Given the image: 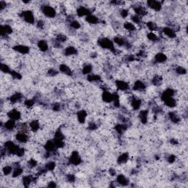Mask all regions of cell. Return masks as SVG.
Here are the masks:
<instances>
[{
  "mask_svg": "<svg viewBox=\"0 0 188 188\" xmlns=\"http://www.w3.org/2000/svg\"><path fill=\"white\" fill-rule=\"evenodd\" d=\"M98 45L101 48L109 50V51H111L114 54H116V52H117V49L115 47L113 41L108 38L103 37L99 38L98 40Z\"/></svg>",
  "mask_w": 188,
  "mask_h": 188,
  "instance_id": "1",
  "label": "cell"
},
{
  "mask_svg": "<svg viewBox=\"0 0 188 188\" xmlns=\"http://www.w3.org/2000/svg\"><path fill=\"white\" fill-rule=\"evenodd\" d=\"M5 150L6 151L7 154L9 156H15L18 152L20 146L15 143L13 141L8 140L4 143Z\"/></svg>",
  "mask_w": 188,
  "mask_h": 188,
  "instance_id": "2",
  "label": "cell"
},
{
  "mask_svg": "<svg viewBox=\"0 0 188 188\" xmlns=\"http://www.w3.org/2000/svg\"><path fill=\"white\" fill-rule=\"evenodd\" d=\"M21 18H23V20L27 24H34L35 22V18L34 13L32 11L29 10H24L20 14Z\"/></svg>",
  "mask_w": 188,
  "mask_h": 188,
  "instance_id": "3",
  "label": "cell"
},
{
  "mask_svg": "<svg viewBox=\"0 0 188 188\" xmlns=\"http://www.w3.org/2000/svg\"><path fill=\"white\" fill-rule=\"evenodd\" d=\"M41 12L46 18H54L57 15L56 10L50 5H43V6H41Z\"/></svg>",
  "mask_w": 188,
  "mask_h": 188,
  "instance_id": "4",
  "label": "cell"
},
{
  "mask_svg": "<svg viewBox=\"0 0 188 188\" xmlns=\"http://www.w3.org/2000/svg\"><path fill=\"white\" fill-rule=\"evenodd\" d=\"M69 164L72 165H79L82 163V159L81 156L79 155V152L76 151H72L71 153L70 157L69 159Z\"/></svg>",
  "mask_w": 188,
  "mask_h": 188,
  "instance_id": "5",
  "label": "cell"
},
{
  "mask_svg": "<svg viewBox=\"0 0 188 188\" xmlns=\"http://www.w3.org/2000/svg\"><path fill=\"white\" fill-rule=\"evenodd\" d=\"M15 140L18 143H27L29 141V135H28V132L18 131L15 135Z\"/></svg>",
  "mask_w": 188,
  "mask_h": 188,
  "instance_id": "6",
  "label": "cell"
},
{
  "mask_svg": "<svg viewBox=\"0 0 188 188\" xmlns=\"http://www.w3.org/2000/svg\"><path fill=\"white\" fill-rule=\"evenodd\" d=\"M130 105H131V107L133 110H138L141 107V105H142V100L137 96H132L130 98Z\"/></svg>",
  "mask_w": 188,
  "mask_h": 188,
  "instance_id": "7",
  "label": "cell"
},
{
  "mask_svg": "<svg viewBox=\"0 0 188 188\" xmlns=\"http://www.w3.org/2000/svg\"><path fill=\"white\" fill-rule=\"evenodd\" d=\"M7 116H8L9 119L14 120V121H19L22 118V112L18 110V109H10L9 112L7 113Z\"/></svg>",
  "mask_w": 188,
  "mask_h": 188,
  "instance_id": "8",
  "label": "cell"
},
{
  "mask_svg": "<svg viewBox=\"0 0 188 188\" xmlns=\"http://www.w3.org/2000/svg\"><path fill=\"white\" fill-rule=\"evenodd\" d=\"M13 49L19 54H22V55H27L30 52L29 47L24 44L15 45V46L13 47Z\"/></svg>",
  "mask_w": 188,
  "mask_h": 188,
  "instance_id": "9",
  "label": "cell"
},
{
  "mask_svg": "<svg viewBox=\"0 0 188 188\" xmlns=\"http://www.w3.org/2000/svg\"><path fill=\"white\" fill-rule=\"evenodd\" d=\"M113 43L117 44L118 46H125V47H129L130 46V43L127 41L126 39H125L124 38L121 37V36H116L114 38H113Z\"/></svg>",
  "mask_w": 188,
  "mask_h": 188,
  "instance_id": "10",
  "label": "cell"
},
{
  "mask_svg": "<svg viewBox=\"0 0 188 188\" xmlns=\"http://www.w3.org/2000/svg\"><path fill=\"white\" fill-rule=\"evenodd\" d=\"M115 84H116V88H117V89L121 90V91H126V90H128L130 88L129 83L122 79L116 80Z\"/></svg>",
  "mask_w": 188,
  "mask_h": 188,
  "instance_id": "11",
  "label": "cell"
},
{
  "mask_svg": "<svg viewBox=\"0 0 188 188\" xmlns=\"http://www.w3.org/2000/svg\"><path fill=\"white\" fill-rule=\"evenodd\" d=\"M36 179H37V177L33 176L32 175L24 176L22 179V184H23L24 187H28L31 184L35 182Z\"/></svg>",
  "mask_w": 188,
  "mask_h": 188,
  "instance_id": "12",
  "label": "cell"
},
{
  "mask_svg": "<svg viewBox=\"0 0 188 188\" xmlns=\"http://www.w3.org/2000/svg\"><path fill=\"white\" fill-rule=\"evenodd\" d=\"M43 148H44L45 151H48L49 153H55L56 152L57 148L56 147V145H55V142H54V140H49L46 142V143L44 144L43 146Z\"/></svg>",
  "mask_w": 188,
  "mask_h": 188,
  "instance_id": "13",
  "label": "cell"
},
{
  "mask_svg": "<svg viewBox=\"0 0 188 188\" xmlns=\"http://www.w3.org/2000/svg\"><path fill=\"white\" fill-rule=\"evenodd\" d=\"M16 126L17 123H15V121L9 119L7 121H5L4 125H2V128H4L6 132H12L15 129H16Z\"/></svg>",
  "mask_w": 188,
  "mask_h": 188,
  "instance_id": "14",
  "label": "cell"
},
{
  "mask_svg": "<svg viewBox=\"0 0 188 188\" xmlns=\"http://www.w3.org/2000/svg\"><path fill=\"white\" fill-rule=\"evenodd\" d=\"M147 5L149 8L151 10H154V11H159L162 9V3L159 1H155V0H150V1H148Z\"/></svg>",
  "mask_w": 188,
  "mask_h": 188,
  "instance_id": "15",
  "label": "cell"
},
{
  "mask_svg": "<svg viewBox=\"0 0 188 188\" xmlns=\"http://www.w3.org/2000/svg\"><path fill=\"white\" fill-rule=\"evenodd\" d=\"M13 28L9 25V24H5L2 25L0 28V33H1L2 38H5L9 35L13 33Z\"/></svg>",
  "mask_w": 188,
  "mask_h": 188,
  "instance_id": "16",
  "label": "cell"
},
{
  "mask_svg": "<svg viewBox=\"0 0 188 188\" xmlns=\"http://www.w3.org/2000/svg\"><path fill=\"white\" fill-rule=\"evenodd\" d=\"M92 11L89 8H86L85 6H79V8L76 9V15L78 17H83V16H88L91 14Z\"/></svg>",
  "mask_w": 188,
  "mask_h": 188,
  "instance_id": "17",
  "label": "cell"
},
{
  "mask_svg": "<svg viewBox=\"0 0 188 188\" xmlns=\"http://www.w3.org/2000/svg\"><path fill=\"white\" fill-rule=\"evenodd\" d=\"M23 94L19 93V92H16V93L12 94L9 97V99H8V100H9L10 103L16 104L20 102L22 100V99H23Z\"/></svg>",
  "mask_w": 188,
  "mask_h": 188,
  "instance_id": "18",
  "label": "cell"
},
{
  "mask_svg": "<svg viewBox=\"0 0 188 188\" xmlns=\"http://www.w3.org/2000/svg\"><path fill=\"white\" fill-rule=\"evenodd\" d=\"M162 32H163L164 35L169 38H171V39L172 38H175L176 37V32L173 30V29L172 28V27H163V29H162Z\"/></svg>",
  "mask_w": 188,
  "mask_h": 188,
  "instance_id": "19",
  "label": "cell"
},
{
  "mask_svg": "<svg viewBox=\"0 0 188 188\" xmlns=\"http://www.w3.org/2000/svg\"><path fill=\"white\" fill-rule=\"evenodd\" d=\"M134 90L137 92H143L146 89V85L145 82H143L141 80H137L134 82L133 87H132Z\"/></svg>",
  "mask_w": 188,
  "mask_h": 188,
  "instance_id": "20",
  "label": "cell"
},
{
  "mask_svg": "<svg viewBox=\"0 0 188 188\" xmlns=\"http://www.w3.org/2000/svg\"><path fill=\"white\" fill-rule=\"evenodd\" d=\"M87 117H88V112L85 109H81V110H79L76 113V118L78 120V122L79 123H85V121H86Z\"/></svg>",
  "mask_w": 188,
  "mask_h": 188,
  "instance_id": "21",
  "label": "cell"
},
{
  "mask_svg": "<svg viewBox=\"0 0 188 188\" xmlns=\"http://www.w3.org/2000/svg\"><path fill=\"white\" fill-rule=\"evenodd\" d=\"M168 60V57L163 52H159V53H156L155 56L154 57V60L156 63H164L167 61Z\"/></svg>",
  "mask_w": 188,
  "mask_h": 188,
  "instance_id": "22",
  "label": "cell"
},
{
  "mask_svg": "<svg viewBox=\"0 0 188 188\" xmlns=\"http://www.w3.org/2000/svg\"><path fill=\"white\" fill-rule=\"evenodd\" d=\"M59 71L69 76H71L73 75V71L71 69V68L65 63L60 64V66H59Z\"/></svg>",
  "mask_w": 188,
  "mask_h": 188,
  "instance_id": "23",
  "label": "cell"
},
{
  "mask_svg": "<svg viewBox=\"0 0 188 188\" xmlns=\"http://www.w3.org/2000/svg\"><path fill=\"white\" fill-rule=\"evenodd\" d=\"M102 99L105 103H112L113 100V94L109 90H104L102 94Z\"/></svg>",
  "mask_w": 188,
  "mask_h": 188,
  "instance_id": "24",
  "label": "cell"
},
{
  "mask_svg": "<svg viewBox=\"0 0 188 188\" xmlns=\"http://www.w3.org/2000/svg\"><path fill=\"white\" fill-rule=\"evenodd\" d=\"M139 118H140V122L143 124H146L149 121V110L148 109H143L139 112Z\"/></svg>",
  "mask_w": 188,
  "mask_h": 188,
  "instance_id": "25",
  "label": "cell"
},
{
  "mask_svg": "<svg viewBox=\"0 0 188 188\" xmlns=\"http://www.w3.org/2000/svg\"><path fill=\"white\" fill-rule=\"evenodd\" d=\"M116 183L121 186H127L129 184V181L123 174H119L116 177Z\"/></svg>",
  "mask_w": 188,
  "mask_h": 188,
  "instance_id": "26",
  "label": "cell"
},
{
  "mask_svg": "<svg viewBox=\"0 0 188 188\" xmlns=\"http://www.w3.org/2000/svg\"><path fill=\"white\" fill-rule=\"evenodd\" d=\"M134 11H135V15H137L141 17L147 15L148 13L147 10L142 5H136V6L134 7Z\"/></svg>",
  "mask_w": 188,
  "mask_h": 188,
  "instance_id": "27",
  "label": "cell"
},
{
  "mask_svg": "<svg viewBox=\"0 0 188 188\" xmlns=\"http://www.w3.org/2000/svg\"><path fill=\"white\" fill-rule=\"evenodd\" d=\"M29 128L31 132H37L40 129V128H41V123H40L38 120H32L29 123Z\"/></svg>",
  "mask_w": 188,
  "mask_h": 188,
  "instance_id": "28",
  "label": "cell"
},
{
  "mask_svg": "<svg viewBox=\"0 0 188 188\" xmlns=\"http://www.w3.org/2000/svg\"><path fill=\"white\" fill-rule=\"evenodd\" d=\"M37 46L38 49L42 52H46L49 50V44L46 40H40L38 41Z\"/></svg>",
  "mask_w": 188,
  "mask_h": 188,
  "instance_id": "29",
  "label": "cell"
},
{
  "mask_svg": "<svg viewBox=\"0 0 188 188\" xmlns=\"http://www.w3.org/2000/svg\"><path fill=\"white\" fill-rule=\"evenodd\" d=\"M163 102H164V104L167 107H170V108H173V107H176L177 105L176 99L174 98V97H168V98L164 99Z\"/></svg>",
  "mask_w": 188,
  "mask_h": 188,
  "instance_id": "30",
  "label": "cell"
},
{
  "mask_svg": "<svg viewBox=\"0 0 188 188\" xmlns=\"http://www.w3.org/2000/svg\"><path fill=\"white\" fill-rule=\"evenodd\" d=\"M64 55L67 57H71V56H74V55H76L77 54V49L75 48L74 46H69L64 49Z\"/></svg>",
  "mask_w": 188,
  "mask_h": 188,
  "instance_id": "31",
  "label": "cell"
},
{
  "mask_svg": "<svg viewBox=\"0 0 188 188\" xmlns=\"http://www.w3.org/2000/svg\"><path fill=\"white\" fill-rule=\"evenodd\" d=\"M129 159V153H122V154L118 156L117 159V163L119 165L125 164V163L128 162Z\"/></svg>",
  "mask_w": 188,
  "mask_h": 188,
  "instance_id": "32",
  "label": "cell"
},
{
  "mask_svg": "<svg viewBox=\"0 0 188 188\" xmlns=\"http://www.w3.org/2000/svg\"><path fill=\"white\" fill-rule=\"evenodd\" d=\"M85 22L90 24L96 25V24H99V22H100V20H99V18L96 16V15L90 14L89 15H88V16L85 17Z\"/></svg>",
  "mask_w": 188,
  "mask_h": 188,
  "instance_id": "33",
  "label": "cell"
},
{
  "mask_svg": "<svg viewBox=\"0 0 188 188\" xmlns=\"http://www.w3.org/2000/svg\"><path fill=\"white\" fill-rule=\"evenodd\" d=\"M168 118L170 120L171 122H173V123H178L180 122L181 118L179 116V115L177 114L176 112H174V111H171V112H169L168 114Z\"/></svg>",
  "mask_w": 188,
  "mask_h": 188,
  "instance_id": "34",
  "label": "cell"
},
{
  "mask_svg": "<svg viewBox=\"0 0 188 188\" xmlns=\"http://www.w3.org/2000/svg\"><path fill=\"white\" fill-rule=\"evenodd\" d=\"M24 173V169L20 166V165H16L13 168V173H12V177L13 178H18V177L22 176Z\"/></svg>",
  "mask_w": 188,
  "mask_h": 188,
  "instance_id": "35",
  "label": "cell"
},
{
  "mask_svg": "<svg viewBox=\"0 0 188 188\" xmlns=\"http://www.w3.org/2000/svg\"><path fill=\"white\" fill-rule=\"evenodd\" d=\"M87 80L90 82H100L102 81V77L98 74H90L87 75Z\"/></svg>",
  "mask_w": 188,
  "mask_h": 188,
  "instance_id": "36",
  "label": "cell"
},
{
  "mask_svg": "<svg viewBox=\"0 0 188 188\" xmlns=\"http://www.w3.org/2000/svg\"><path fill=\"white\" fill-rule=\"evenodd\" d=\"M115 129H116V131L117 132V133L119 134V135H122L127 129V125L126 123H118V124H116V126H115Z\"/></svg>",
  "mask_w": 188,
  "mask_h": 188,
  "instance_id": "37",
  "label": "cell"
},
{
  "mask_svg": "<svg viewBox=\"0 0 188 188\" xmlns=\"http://www.w3.org/2000/svg\"><path fill=\"white\" fill-rule=\"evenodd\" d=\"M123 28H124L127 32H133L136 30V26L132 22H126L123 24Z\"/></svg>",
  "mask_w": 188,
  "mask_h": 188,
  "instance_id": "38",
  "label": "cell"
},
{
  "mask_svg": "<svg viewBox=\"0 0 188 188\" xmlns=\"http://www.w3.org/2000/svg\"><path fill=\"white\" fill-rule=\"evenodd\" d=\"M92 71H93V65L91 64H85L83 65L82 69V73L85 75H88L91 74Z\"/></svg>",
  "mask_w": 188,
  "mask_h": 188,
  "instance_id": "39",
  "label": "cell"
},
{
  "mask_svg": "<svg viewBox=\"0 0 188 188\" xmlns=\"http://www.w3.org/2000/svg\"><path fill=\"white\" fill-rule=\"evenodd\" d=\"M163 82V77L160 75H155L151 79V83L155 86H159Z\"/></svg>",
  "mask_w": 188,
  "mask_h": 188,
  "instance_id": "40",
  "label": "cell"
},
{
  "mask_svg": "<svg viewBox=\"0 0 188 188\" xmlns=\"http://www.w3.org/2000/svg\"><path fill=\"white\" fill-rule=\"evenodd\" d=\"M146 27H147V28L149 29L151 32H154L155 31H157L158 29L157 24L153 22H148L147 23H146Z\"/></svg>",
  "mask_w": 188,
  "mask_h": 188,
  "instance_id": "41",
  "label": "cell"
},
{
  "mask_svg": "<svg viewBox=\"0 0 188 188\" xmlns=\"http://www.w3.org/2000/svg\"><path fill=\"white\" fill-rule=\"evenodd\" d=\"M35 100L34 99H28L24 102V107L27 109H31L35 105Z\"/></svg>",
  "mask_w": 188,
  "mask_h": 188,
  "instance_id": "42",
  "label": "cell"
},
{
  "mask_svg": "<svg viewBox=\"0 0 188 188\" xmlns=\"http://www.w3.org/2000/svg\"><path fill=\"white\" fill-rule=\"evenodd\" d=\"M113 94V100L112 104L114 107H119L121 105V102H120V97L117 93H112Z\"/></svg>",
  "mask_w": 188,
  "mask_h": 188,
  "instance_id": "43",
  "label": "cell"
},
{
  "mask_svg": "<svg viewBox=\"0 0 188 188\" xmlns=\"http://www.w3.org/2000/svg\"><path fill=\"white\" fill-rule=\"evenodd\" d=\"M56 163L55 161H49L46 163L44 167L48 171H53L55 169V168H56Z\"/></svg>",
  "mask_w": 188,
  "mask_h": 188,
  "instance_id": "44",
  "label": "cell"
},
{
  "mask_svg": "<svg viewBox=\"0 0 188 188\" xmlns=\"http://www.w3.org/2000/svg\"><path fill=\"white\" fill-rule=\"evenodd\" d=\"M13 166L6 165L3 167L2 170V173L4 174L5 176H6L10 175V174H11L12 173H13Z\"/></svg>",
  "mask_w": 188,
  "mask_h": 188,
  "instance_id": "45",
  "label": "cell"
},
{
  "mask_svg": "<svg viewBox=\"0 0 188 188\" xmlns=\"http://www.w3.org/2000/svg\"><path fill=\"white\" fill-rule=\"evenodd\" d=\"M131 21L134 24L140 25L141 23H142V17L137 15H133L131 16Z\"/></svg>",
  "mask_w": 188,
  "mask_h": 188,
  "instance_id": "46",
  "label": "cell"
},
{
  "mask_svg": "<svg viewBox=\"0 0 188 188\" xmlns=\"http://www.w3.org/2000/svg\"><path fill=\"white\" fill-rule=\"evenodd\" d=\"M147 38L149 41H152V42H156V41H158L159 40V38L156 35L155 33L153 32L147 33Z\"/></svg>",
  "mask_w": 188,
  "mask_h": 188,
  "instance_id": "47",
  "label": "cell"
},
{
  "mask_svg": "<svg viewBox=\"0 0 188 188\" xmlns=\"http://www.w3.org/2000/svg\"><path fill=\"white\" fill-rule=\"evenodd\" d=\"M37 165H38L37 160L35 159H33V158H31V159H28V161H27V168H30V169L35 168V167L37 166Z\"/></svg>",
  "mask_w": 188,
  "mask_h": 188,
  "instance_id": "48",
  "label": "cell"
},
{
  "mask_svg": "<svg viewBox=\"0 0 188 188\" xmlns=\"http://www.w3.org/2000/svg\"><path fill=\"white\" fill-rule=\"evenodd\" d=\"M174 71H175V72L176 73V74H179V75H184V74H187V70H186L185 68H184L183 66H176V67L175 68V69H174Z\"/></svg>",
  "mask_w": 188,
  "mask_h": 188,
  "instance_id": "49",
  "label": "cell"
},
{
  "mask_svg": "<svg viewBox=\"0 0 188 188\" xmlns=\"http://www.w3.org/2000/svg\"><path fill=\"white\" fill-rule=\"evenodd\" d=\"M55 39H56L59 43H62L66 42V41H67V40H68V38H67V36L65 35L60 33V34L57 35Z\"/></svg>",
  "mask_w": 188,
  "mask_h": 188,
  "instance_id": "50",
  "label": "cell"
},
{
  "mask_svg": "<svg viewBox=\"0 0 188 188\" xmlns=\"http://www.w3.org/2000/svg\"><path fill=\"white\" fill-rule=\"evenodd\" d=\"M11 71L12 70L10 69V68L7 64L3 63V62L1 64V71L3 74H10Z\"/></svg>",
  "mask_w": 188,
  "mask_h": 188,
  "instance_id": "51",
  "label": "cell"
},
{
  "mask_svg": "<svg viewBox=\"0 0 188 188\" xmlns=\"http://www.w3.org/2000/svg\"><path fill=\"white\" fill-rule=\"evenodd\" d=\"M70 27L74 29H79L81 28V24L78 21L72 20L70 22Z\"/></svg>",
  "mask_w": 188,
  "mask_h": 188,
  "instance_id": "52",
  "label": "cell"
},
{
  "mask_svg": "<svg viewBox=\"0 0 188 188\" xmlns=\"http://www.w3.org/2000/svg\"><path fill=\"white\" fill-rule=\"evenodd\" d=\"M10 76L15 79H22V75L18 72V71H15V70H12L11 72H10Z\"/></svg>",
  "mask_w": 188,
  "mask_h": 188,
  "instance_id": "53",
  "label": "cell"
},
{
  "mask_svg": "<svg viewBox=\"0 0 188 188\" xmlns=\"http://www.w3.org/2000/svg\"><path fill=\"white\" fill-rule=\"evenodd\" d=\"M66 180L68 182H70V183H74L76 182V176L75 175H74L73 173H69L66 176Z\"/></svg>",
  "mask_w": 188,
  "mask_h": 188,
  "instance_id": "54",
  "label": "cell"
},
{
  "mask_svg": "<svg viewBox=\"0 0 188 188\" xmlns=\"http://www.w3.org/2000/svg\"><path fill=\"white\" fill-rule=\"evenodd\" d=\"M59 72H60V71L56 70V69H49L48 71H47V74H48V75L50 76H55L58 75Z\"/></svg>",
  "mask_w": 188,
  "mask_h": 188,
  "instance_id": "55",
  "label": "cell"
},
{
  "mask_svg": "<svg viewBox=\"0 0 188 188\" xmlns=\"http://www.w3.org/2000/svg\"><path fill=\"white\" fill-rule=\"evenodd\" d=\"M62 106L61 104L56 102V103H54L52 104V110H54L55 112H59V111L61 110Z\"/></svg>",
  "mask_w": 188,
  "mask_h": 188,
  "instance_id": "56",
  "label": "cell"
},
{
  "mask_svg": "<svg viewBox=\"0 0 188 188\" xmlns=\"http://www.w3.org/2000/svg\"><path fill=\"white\" fill-rule=\"evenodd\" d=\"M88 129L90 130V131H94V130L97 129L98 126H97V124L94 122V121H91V122L88 123Z\"/></svg>",
  "mask_w": 188,
  "mask_h": 188,
  "instance_id": "57",
  "label": "cell"
},
{
  "mask_svg": "<svg viewBox=\"0 0 188 188\" xmlns=\"http://www.w3.org/2000/svg\"><path fill=\"white\" fill-rule=\"evenodd\" d=\"M166 159L169 164H173V163H175L176 160V156L173 155V154H170V155L167 157Z\"/></svg>",
  "mask_w": 188,
  "mask_h": 188,
  "instance_id": "58",
  "label": "cell"
},
{
  "mask_svg": "<svg viewBox=\"0 0 188 188\" xmlns=\"http://www.w3.org/2000/svg\"><path fill=\"white\" fill-rule=\"evenodd\" d=\"M36 26L38 29H43L45 27V22L44 21L42 20V19H39L37 22H36Z\"/></svg>",
  "mask_w": 188,
  "mask_h": 188,
  "instance_id": "59",
  "label": "cell"
},
{
  "mask_svg": "<svg viewBox=\"0 0 188 188\" xmlns=\"http://www.w3.org/2000/svg\"><path fill=\"white\" fill-rule=\"evenodd\" d=\"M120 15H121V16L122 17V18H126V17H128V15H129V10L125 9V8L121 9V10H120Z\"/></svg>",
  "mask_w": 188,
  "mask_h": 188,
  "instance_id": "60",
  "label": "cell"
},
{
  "mask_svg": "<svg viewBox=\"0 0 188 188\" xmlns=\"http://www.w3.org/2000/svg\"><path fill=\"white\" fill-rule=\"evenodd\" d=\"M7 7V3L4 1H1L0 2V10L2 11L3 10L5 9Z\"/></svg>",
  "mask_w": 188,
  "mask_h": 188,
  "instance_id": "61",
  "label": "cell"
},
{
  "mask_svg": "<svg viewBox=\"0 0 188 188\" xmlns=\"http://www.w3.org/2000/svg\"><path fill=\"white\" fill-rule=\"evenodd\" d=\"M47 187H57L56 182H54V181H51V182H49L48 183V184H47Z\"/></svg>",
  "mask_w": 188,
  "mask_h": 188,
  "instance_id": "62",
  "label": "cell"
},
{
  "mask_svg": "<svg viewBox=\"0 0 188 188\" xmlns=\"http://www.w3.org/2000/svg\"><path fill=\"white\" fill-rule=\"evenodd\" d=\"M109 173L111 176H115L116 175V170L113 169V168H110V169L109 170Z\"/></svg>",
  "mask_w": 188,
  "mask_h": 188,
  "instance_id": "63",
  "label": "cell"
},
{
  "mask_svg": "<svg viewBox=\"0 0 188 188\" xmlns=\"http://www.w3.org/2000/svg\"><path fill=\"white\" fill-rule=\"evenodd\" d=\"M170 144H172V145H174V146L177 145V144L179 143L178 140H176V139H171V140H170Z\"/></svg>",
  "mask_w": 188,
  "mask_h": 188,
  "instance_id": "64",
  "label": "cell"
}]
</instances>
